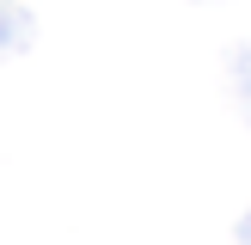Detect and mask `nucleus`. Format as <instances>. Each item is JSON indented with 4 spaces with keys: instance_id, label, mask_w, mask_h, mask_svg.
I'll return each instance as SVG.
<instances>
[{
    "instance_id": "1",
    "label": "nucleus",
    "mask_w": 251,
    "mask_h": 245,
    "mask_svg": "<svg viewBox=\"0 0 251 245\" xmlns=\"http://www.w3.org/2000/svg\"><path fill=\"white\" fill-rule=\"evenodd\" d=\"M31 43H37V12L19 6V0H0V61L25 55Z\"/></svg>"
},
{
    "instance_id": "2",
    "label": "nucleus",
    "mask_w": 251,
    "mask_h": 245,
    "mask_svg": "<svg viewBox=\"0 0 251 245\" xmlns=\"http://www.w3.org/2000/svg\"><path fill=\"white\" fill-rule=\"evenodd\" d=\"M227 98H233V117L251 129V43H239L227 55Z\"/></svg>"
},
{
    "instance_id": "3",
    "label": "nucleus",
    "mask_w": 251,
    "mask_h": 245,
    "mask_svg": "<svg viewBox=\"0 0 251 245\" xmlns=\"http://www.w3.org/2000/svg\"><path fill=\"white\" fill-rule=\"evenodd\" d=\"M233 239H239V245H251V202H245V215H239V227H233Z\"/></svg>"
},
{
    "instance_id": "4",
    "label": "nucleus",
    "mask_w": 251,
    "mask_h": 245,
    "mask_svg": "<svg viewBox=\"0 0 251 245\" xmlns=\"http://www.w3.org/2000/svg\"><path fill=\"white\" fill-rule=\"evenodd\" d=\"M196 6H215V0H196Z\"/></svg>"
}]
</instances>
